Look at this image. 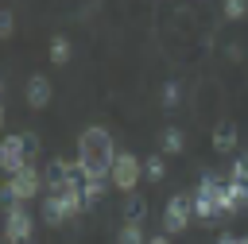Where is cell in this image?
Listing matches in <instances>:
<instances>
[{
  "mask_svg": "<svg viewBox=\"0 0 248 244\" xmlns=\"http://www.w3.org/2000/svg\"><path fill=\"white\" fill-rule=\"evenodd\" d=\"M27 163L31 159H27V147H23V132H12L0 143V167H4V174H19Z\"/></svg>",
  "mask_w": 248,
  "mask_h": 244,
  "instance_id": "cell-7",
  "label": "cell"
},
{
  "mask_svg": "<svg viewBox=\"0 0 248 244\" xmlns=\"http://www.w3.org/2000/svg\"><path fill=\"white\" fill-rule=\"evenodd\" d=\"M70 174H74V163H66V159H50V163H46V170H43L46 194H66Z\"/></svg>",
  "mask_w": 248,
  "mask_h": 244,
  "instance_id": "cell-9",
  "label": "cell"
},
{
  "mask_svg": "<svg viewBox=\"0 0 248 244\" xmlns=\"http://www.w3.org/2000/svg\"><path fill=\"white\" fill-rule=\"evenodd\" d=\"M4 236H8V244H31V236H35V217L27 213V201H8Z\"/></svg>",
  "mask_w": 248,
  "mask_h": 244,
  "instance_id": "cell-5",
  "label": "cell"
},
{
  "mask_svg": "<svg viewBox=\"0 0 248 244\" xmlns=\"http://www.w3.org/2000/svg\"><path fill=\"white\" fill-rule=\"evenodd\" d=\"M178 101H182V85L170 77V81H163V93H159V105L163 108H178Z\"/></svg>",
  "mask_w": 248,
  "mask_h": 244,
  "instance_id": "cell-15",
  "label": "cell"
},
{
  "mask_svg": "<svg viewBox=\"0 0 248 244\" xmlns=\"http://www.w3.org/2000/svg\"><path fill=\"white\" fill-rule=\"evenodd\" d=\"M116 244H147V236H143V225H120V232H116Z\"/></svg>",
  "mask_w": 248,
  "mask_h": 244,
  "instance_id": "cell-18",
  "label": "cell"
},
{
  "mask_svg": "<svg viewBox=\"0 0 248 244\" xmlns=\"http://www.w3.org/2000/svg\"><path fill=\"white\" fill-rule=\"evenodd\" d=\"M209 143H213V151H217V155H232V151H236V143H240L236 124H232V120H221V124L213 128V139H209Z\"/></svg>",
  "mask_w": 248,
  "mask_h": 244,
  "instance_id": "cell-10",
  "label": "cell"
},
{
  "mask_svg": "<svg viewBox=\"0 0 248 244\" xmlns=\"http://www.w3.org/2000/svg\"><path fill=\"white\" fill-rule=\"evenodd\" d=\"M186 151V136H182V128H163V155H182Z\"/></svg>",
  "mask_w": 248,
  "mask_h": 244,
  "instance_id": "cell-14",
  "label": "cell"
},
{
  "mask_svg": "<svg viewBox=\"0 0 248 244\" xmlns=\"http://www.w3.org/2000/svg\"><path fill=\"white\" fill-rule=\"evenodd\" d=\"M112 159H116V143H112L108 128L89 124V128L78 136V163L85 167V174H89V178H108Z\"/></svg>",
  "mask_w": 248,
  "mask_h": 244,
  "instance_id": "cell-1",
  "label": "cell"
},
{
  "mask_svg": "<svg viewBox=\"0 0 248 244\" xmlns=\"http://www.w3.org/2000/svg\"><path fill=\"white\" fill-rule=\"evenodd\" d=\"M124 221L128 225H143L147 221V198L136 190V194H124Z\"/></svg>",
  "mask_w": 248,
  "mask_h": 244,
  "instance_id": "cell-11",
  "label": "cell"
},
{
  "mask_svg": "<svg viewBox=\"0 0 248 244\" xmlns=\"http://www.w3.org/2000/svg\"><path fill=\"white\" fill-rule=\"evenodd\" d=\"M105 182H108V178H85V190H81L85 209H89V205H97V201L105 198Z\"/></svg>",
  "mask_w": 248,
  "mask_h": 244,
  "instance_id": "cell-17",
  "label": "cell"
},
{
  "mask_svg": "<svg viewBox=\"0 0 248 244\" xmlns=\"http://www.w3.org/2000/svg\"><path fill=\"white\" fill-rule=\"evenodd\" d=\"M225 15L229 19H244L248 15V0H225Z\"/></svg>",
  "mask_w": 248,
  "mask_h": 244,
  "instance_id": "cell-20",
  "label": "cell"
},
{
  "mask_svg": "<svg viewBox=\"0 0 248 244\" xmlns=\"http://www.w3.org/2000/svg\"><path fill=\"white\" fill-rule=\"evenodd\" d=\"M50 97H54V89H50V77H43V74H31V77L23 81V101H27V108H46V105H50Z\"/></svg>",
  "mask_w": 248,
  "mask_h": 244,
  "instance_id": "cell-8",
  "label": "cell"
},
{
  "mask_svg": "<svg viewBox=\"0 0 248 244\" xmlns=\"http://www.w3.org/2000/svg\"><path fill=\"white\" fill-rule=\"evenodd\" d=\"M147 244H170L167 236H147Z\"/></svg>",
  "mask_w": 248,
  "mask_h": 244,
  "instance_id": "cell-23",
  "label": "cell"
},
{
  "mask_svg": "<svg viewBox=\"0 0 248 244\" xmlns=\"http://www.w3.org/2000/svg\"><path fill=\"white\" fill-rule=\"evenodd\" d=\"M46 54H50V66H58V70H62V66L70 62V39H66V35H54V39H50V46H46Z\"/></svg>",
  "mask_w": 248,
  "mask_h": 244,
  "instance_id": "cell-13",
  "label": "cell"
},
{
  "mask_svg": "<svg viewBox=\"0 0 248 244\" xmlns=\"http://www.w3.org/2000/svg\"><path fill=\"white\" fill-rule=\"evenodd\" d=\"M39 190H46L43 170H35V167L27 163L19 174H8V182H4V201H31Z\"/></svg>",
  "mask_w": 248,
  "mask_h": 244,
  "instance_id": "cell-4",
  "label": "cell"
},
{
  "mask_svg": "<svg viewBox=\"0 0 248 244\" xmlns=\"http://www.w3.org/2000/svg\"><path fill=\"white\" fill-rule=\"evenodd\" d=\"M16 35V15H12V8H4L0 12V39H12Z\"/></svg>",
  "mask_w": 248,
  "mask_h": 244,
  "instance_id": "cell-19",
  "label": "cell"
},
{
  "mask_svg": "<svg viewBox=\"0 0 248 244\" xmlns=\"http://www.w3.org/2000/svg\"><path fill=\"white\" fill-rule=\"evenodd\" d=\"M43 221H46V225H62V221H70V209H66L62 194H46V198H43Z\"/></svg>",
  "mask_w": 248,
  "mask_h": 244,
  "instance_id": "cell-12",
  "label": "cell"
},
{
  "mask_svg": "<svg viewBox=\"0 0 248 244\" xmlns=\"http://www.w3.org/2000/svg\"><path fill=\"white\" fill-rule=\"evenodd\" d=\"M217 244H248V236H232V232H225Z\"/></svg>",
  "mask_w": 248,
  "mask_h": 244,
  "instance_id": "cell-22",
  "label": "cell"
},
{
  "mask_svg": "<svg viewBox=\"0 0 248 244\" xmlns=\"http://www.w3.org/2000/svg\"><path fill=\"white\" fill-rule=\"evenodd\" d=\"M140 178H143V163H140L132 151H116V159H112V170H108V182H112L120 194H136Z\"/></svg>",
  "mask_w": 248,
  "mask_h": 244,
  "instance_id": "cell-3",
  "label": "cell"
},
{
  "mask_svg": "<svg viewBox=\"0 0 248 244\" xmlns=\"http://www.w3.org/2000/svg\"><path fill=\"white\" fill-rule=\"evenodd\" d=\"M23 147H27V159H35L43 143H39V136H35V132H23Z\"/></svg>",
  "mask_w": 248,
  "mask_h": 244,
  "instance_id": "cell-21",
  "label": "cell"
},
{
  "mask_svg": "<svg viewBox=\"0 0 248 244\" xmlns=\"http://www.w3.org/2000/svg\"><path fill=\"white\" fill-rule=\"evenodd\" d=\"M143 178H151V182H163V178H167L163 155H147V159H143Z\"/></svg>",
  "mask_w": 248,
  "mask_h": 244,
  "instance_id": "cell-16",
  "label": "cell"
},
{
  "mask_svg": "<svg viewBox=\"0 0 248 244\" xmlns=\"http://www.w3.org/2000/svg\"><path fill=\"white\" fill-rule=\"evenodd\" d=\"M194 217V194H170L167 209H163V229L167 232H182Z\"/></svg>",
  "mask_w": 248,
  "mask_h": 244,
  "instance_id": "cell-6",
  "label": "cell"
},
{
  "mask_svg": "<svg viewBox=\"0 0 248 244\" xmlns=\"http://www.w3.org/2000/svg\"><path fill=\"white\" fill-rule=\"evenodd\" d=\"M225 182H229V178H221V174L205 170V174H202V182H198V190H194V217H202L205 225H213L217 217H225V209H221Z\"/></svg>",
  "mask_w": 248,
  "mask_h": 244,
  "instance_id": "cell-2",
  "label": "cell"
}]
</instances>
